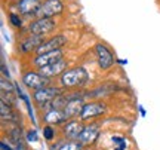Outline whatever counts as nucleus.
<instances>
[{"label":"nucleus","instance_id":"20","mask_svg":"<svg viewBox=\"0 0 160 150\" xmlns=\"http://www.w3.org/2000/svg\"><path fill=\"white\" fill-rule=\"evenodd\" d=\"M9 19H11L12 25H15V27H21V25H22L21 18L18 17V15H15V13H11V15H9Z\"/></svg>","mask_w":160,"mask_h":150},{"label":"nucleus","instance_id":"2","mask_svg":"<svg viewBox=\"0 0 160 150\" xmlns=\"http://www.w3.org/2000/svg\"><path fill=\"white\" fill-rule=\"evenodd\" d=\"M58 95H61V91L58 88H42V89H37L34 92V100L36 103L39 104L40 107H48L51 106V103L57 98Z\"/></svg>","mask_w":160,"mask_h":150},{"label":"nucleus","instance_id":"15","mask_svg":"<svg viewBox=\"0 0 160 150\" xmlns=\"http://www.w3.org/2000/svg\"><path fill=\"white\" fill-rule=\"evenodd\" d=\"M65 119H67V115H65V111H64V110L52 109L45 115V122L46 123H49V125H53V123H61V122L65 121Z\"/></svg>","mask_w":160,"mask_h":150},{"label":"nucleus","instance_id":"5","mask_svg":"<svg viewBox=\"0 0 160 150\" xmlns=\"http://www.w3.org/2000/svg\"><path fill=\"white\" fill-rule=\"evenodd\" d=\"M55 28V21L52 18H39L36 23L31 24L30 31L34 36H43L46 33H51Z\"/></svg>","mask_w":160,"mask_h":150},{"label":"nucleus","instance_id":"13","mask_svg":"<svg viewBox=\"0 0 160 150\" xmlns=\"http://www.w3.org/2000/svg\"><path fill=\"white\" fill-rule=\"evenodd\" d=\"M43 36H34V34H31L28 37V39H25V40L19 45V49L22 52H30V51H33V49H39V46L43 43Z\"/></svg>","mask_w":160,"mask_h":150},{"label":"nucleus","instance_id":"21","mask_svg":"<svg viewBox=\"0 0 160 150\" xmlns=\"http://www.w3.org/2000/svg\"><path fill=\"white\" fill-rule=\"evenodd\" d=\"M27 138H28V141H36V140H37V134H36V131H31V132H28Z\"/></svg>","mask_w":160,"mask_h":150},{"label":"nucleus","instance_id":"16","mask_svg":"<svg viewBox=\"0 0 160 150\" xmlns=\"http://www.w3.org/2000/svg\"><path fill=\"white\" fill-rule=\"evenodd\" d=\"M83 131V125L77 121H73V122H68L65 128H64V134L68 137V138H79V135L82 134Z\"/></svg>","mask_w":160,"mask_h":150},{"label":"nucleus","instance_id":"6","mask_svg":"<svg viewBox=\"0 0 160 150\" xmlns=\"http://www.w3.org/2000/svg\"><path fill=\"white\" fill-rule=\"evenodd\" d=\"M65 36H55V37H52L49 40H45L42 45L39 46L37 49V54L42 55V54H48V52H52V51H58V49H61V46L65 45Z\"/></svg>","mask_w":160,"mask_h":150},{"label":"nucleus","instance_id":"7","mask_svg":"<svg viewBox=\"0 0 160 150\" xmlns=\"http://www.w3.org/2000/svg\"><path fill=\"white\" fill-rule=\"evenodd\" d=\"M61 59H62V51L58 49V51H52V52H48V54L37 55L34 59V64L39 69H42V67H46V65L58 63V61H61Z\"/></svg>","mask_w":160,"mask_h":150},{"label":"nucleus","instance_id":"4","mask_svg":"<svg viewBox=\"0 0 160 150\" xmlns=\"http://www.w3.org/2000/svg\"><path fill=\"white\" fill-rule=\"evenodd\" d=\"M22 82L25 83V86L31 88V89H42V88L48 86V77L42 76L40 73H34V71H30V73H25L22 77Z\"/></svg>","mask_w":160,"mask_h":150},{"label":"nucleus","instance_id":"18","mask_svg":"<svg viewBox=\"0 0 160 150\" xmlns=\"http://www.w3.org/2000/svg\"><path fill=\"white\" fill-rule=\"evenodd\" d=\"M59 150H82V144L76 143V141H70V143H65L61 146Z\"/></svg>","mask_w":160,"mask_h":150},{"label":"nucleus","instance_id":"3","mask_svg":"<svg viewBox=\"0 0 160 150\" xmlns=\"http://www.w3.org/2000/svg\"><path fill=\"white\" fill-rule=\"evenodd\" d=\"M64 6L61 0H46L45 3H42L37 15L40 18H52L55 15H59L62 12Z\"/></svg>","mask_w":160,"mask_h":150},{"label":"nucleus","instance_id":"1","mask_svg":"<svg viewBox=\"0 0 160 150\" xmlns=\"http://www.w3.org/2000/svg\"><path fill=\"white\" fill-rule=\"evenodd\" d=\"M89 79V75L83 67H76L73 70H67L61 75V83L65 88H73V86H79L86 83Z\"/></svg>","mask_w":160,"mask_h":150},{"label":"nucleus","instance_id":"14","mask_svg":"<svg viewBox=\"0 0 160 150\" xmlns=\"http://www.w3.org/2000/svg\"><path fill=\"white\" fill-rule=\"evenodd\" d=\"M40 6V0H19L18 3L21 13H37Z\"/></svg>","mask_w":160,"mask_h":150},{"label":"nucleus","instance_id":"19","mask_svg":"<svg viewBox=\"0 0 160 150\" xmlns=\"http://www.w3.org/2000/svg\"><path fill=\"white\" fill-rule=\"evenodd\" d=\"M43 135H45L46 140H52L55 137V131H53L51 127H45L43 128Z\"/></svg>","mask_w":160,"mask_h":150},{"label":"nucleus","instance_id":"8","mask_svg":"<svg viewBox=\"0 0 160 150\" xmlns=\"http://www.w3.org/2000/svg\"><path fill=\"white\" fill-rule=\"evenodd\" d=\"M97 55H98V63H99V67L102 70H108L113 63H114V58H113V54L107 49V46L104 45H97Z\"/></svg>","mask_w":160,"mask_h":150},{"label":"nucleus","instance_id":"10","mask_svg":"<svg viewBox=\"0 0 160 150\" xmlns=\"http://www.w3.org/2000/svg\"><path fill=\"white\" fill-rule=\"evenodd\" d=\"M67 69V63L61 59V61H58L55 64H51V65H46V67H42L39 70V73L42 76H45V77H53V76H58V75H62L64 70Z\"/></svg>","mask_w":160,"mask_h":150},{"label":"nucleus","instance_id":"9","mask_svg":"<svg viewBox=\"0 0 160 150\" xmlns=\"http://www.w3.org/2000/svg\"><path fill=\"white\" fill-rule=\"evenodd\" d=\"M104 111H105V106H104V104H101V103H88V104H85V107H83V110H82L80 117H82L83 121H88V119H91V117L102 115Z\"/></svg>","mask_w":160,"mask_h":150},{"label":"nucleus","instance_id":"12","mask_svg":"<svg viewBox=\"0 0 160 150\" xmlns=\"http://www.w3.org/2000/svg\"><path fill=\"white\" fill-rule=\"evenodd\" d=\"M98 135H99V129L97 125H89V127L83 128V131L77 140H79L80 144H91L98 138Z\"/></svg>","mask_w":160,"mask_h":150},{"label":"nucleus","instance_id":"17","mask_svg":"<svg viewBox=\"0 0 160 150\" xmlns=\"http://www.w3.org/2000/svg\"><path fill=\"white\" fill-rule=\"evenodd\" d=\"M2 119L3 121H11L12 117H13V115H12V111H11V107H9V104H6L5 101H2Z\"/></svg>","mask_w":160,"mask_h":150},{"label":"nucleus","instance_id":"11","mask_svg":"<svg viewBox=\"0 0 160 150\" xmlns=\"http://www.w3.org/2000/svg\"><path fill=\"white\" fill-rule=\"evenodd\" d=\"M83 107H85V104H83L80 97H68V103L65 106L64 111H65L67 117H73V116L82 115Z\"/></svg>","mask_w":160,"mask_h":150}]
</instances>
